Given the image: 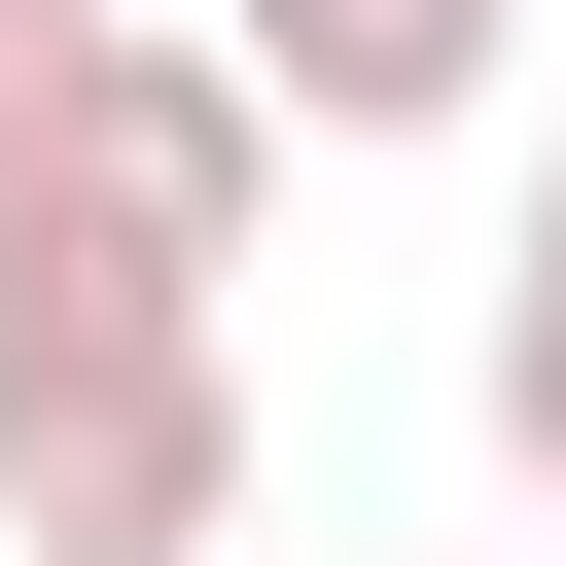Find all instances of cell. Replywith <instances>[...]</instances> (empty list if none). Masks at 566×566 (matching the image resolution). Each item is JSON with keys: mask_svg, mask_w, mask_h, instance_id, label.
Returning a JSON list of instances; mask_svg holds the SVG:
<instances>
[{"mask_svg": "<svg viewBox=\"0 0 566 566\" xmlns=\"http://www.w3.org/2000/svg\"><path fill=\"white\" fill-rule=\"evenodd\" d=\"M248 212H283V71H248V35H106L71 106H0V354L212 318Z\"/></svg>", "mask_w": 566, "mask_h": 566, "instance_id": "cell-1", "label": "cell"}, {"mask_svg": "<svg viewBox=\"0 0 566 566\" xmlns=\"http://www.w3.org/2000/svg\"><path fill=\"white\" fill-rule=\"evenodd\" d=\"M0 531H35V566H212V531H248V389H212V318L0 354Z\"/></svg>", "mask_w": 566, "mask_h": 566, "instance_id": "cell-2", "label": "cell"}, {"mask_svg": "<svg viewBox=\"0 0 566 566\" xmlns=\"http://www.w3.org/2000/svg\"><path fill=\"white\" fill-rule=\"evenodd\" d=\"M248 71H283V142H424V106H495V0H248Z\"/></svg>", "mask_w": 566, "mask_h": 566, "instance_id": "cell-3", "label": "cell"}, {"mask_svg": "<svg viewBox=\"0 0 566 566\" xmlns=\"http://www.w3.org/2000/svg\"><path fill=\"white\" fill-rule=\"evenodd\" d=\"M495 460L566 495V177H531V248H495Z\"/></svg>", "mask_w": 566, "mask_h": 566, "instance_id": "cell-4", "label": "cell"}, {"mask_svg": "<svg viewBox=\"0 0 566 566\" xmlns=\"http://www.w3.org/2000/svg\"><path fill=\"white\" fill-rule=\"evenodd\" d=\"M106 35H142V0H0V106H71V71H106Z\"/></svg>", "mask_w": 566, "mask_h": 566, "instance_id": "cell-5", "label": "cell"}]
</instances>
